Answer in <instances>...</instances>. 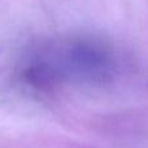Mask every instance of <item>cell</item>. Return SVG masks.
<instances>
[]
</instances>
